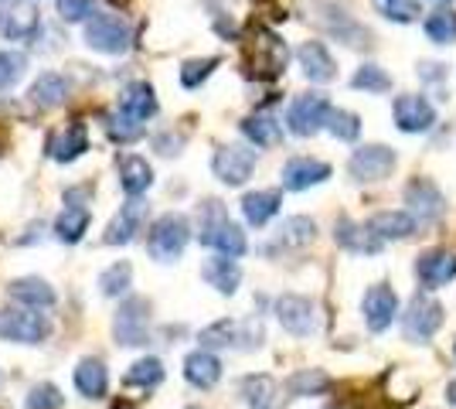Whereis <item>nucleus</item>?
<instances>
[{
	"instance_id": "f257e3e1",
	"label": "nucleus",
	"mask_w": 456,
	"mask_h": 409,
	"mask_svg": "<svg viewBox=\"0 0 456 409\" xmlns=\"http://www.w3.org/2000/svg\"><path fill=\"white\" fill-rule=\"evenodd\" d=\"M201 246L211 249V253L218 256H228V259H242L248 253V239L246 233L232 222L225 215V205L218 201V198H208L205 205H201Z\"/></svg>"
},
{
	"instance_id": "f03ea898",
	"label": "nucleus",
	"mask_w": 456,
	"mask_h": 409,
	"mask_svg": "<svg viewBox=\"0 0 456 409\" xmlns=\"http://www.w3.org/2000/svg\"><path fill=\"white\" fill-rule=\"evenodd\" d=\"M188 242H191L188 215L167 212L151 225V233H147V253L157 263H174V259H181V253L188 249Z\"/></svg>"
},
{
	"instance_id": "7ed1b4c3",
	"label": "nucleus",
	"mask_w": 456,
	"mask_h": 409,
	"mask_svg": "<svg viewBox=\"0 0 456 409\" xmlns=\"http://www.w3.org/2000/svg\"><path fill=\"white\" fill-rule=\"evenodd\" d=\"M82 41L99 55H123L134 41V28L126 18L102 11V14H93L82 24Z\"/></svg>"
},
{
	"instance_id": "20e7f679",
	"label": "nucleus",
	"mask_w": 456,
	"mask_h": 409,
	"mask_svg": "<svg viewBox=\"0 0 456 409\" xmlns=\"http://www.w3.org/2000/svg\"><path fill=\"white\" fill-rule=\"evenodd\" d=\"M198 341H201V348H259L263 341H266V331H263V324L256 321V317H248V321H232V317H222V321H215L208 328H201L198 334Z\"/></svg>"
},
{
	"instance_id": "39448f33",
	"label": "nucleus",
	"mask_w": 456,
	"mask_h": 409,
	"mask_svg": "<svg viewBox=\"0 0 456 409\" xmlns=\"http://www.w3.org/2000/svg\"><path fill=\"white\" fill-rule=\"evenodd\" d=\"M443 321H446L443 304H439L436 297H429V293L422 290L405 304V311H402V331H405V338L412 345H429L436 338L439 328H443Z\"/></svg>"
},
{
	"instance_id": "423d86ee",
	"label": "nucleus",
	"mask_w": 456,
	"mask_h": 409,
	"mask_svg": "<svg viewBox=\"0 0 456 409\" xmlns=\"http://www.w3.org/2000/svg\"><path fill=\"white\" fill-rule=\"evenodd\" d=\"M113 338L123 348H140L151 341V300L126 297L113 317Z\"/></svg>"
},
{
	"instance_id": "0eeeda50",
	"label": "nucleus",
	"mask_w": 456,
	"mask_h": 409,
	"mask_svg": "<svg viewBox=\"0 0 456 409\" xmlns=\"http://www.w3.org/2000/svg\"><path fill=\"white\" fill-rule=\"evenodd\" d=\"M330 99L323 93H304L293 96V102L286 106V130L293 136H314L327 130V117H330Z\"/></svg>"
},
{
	"instance_id": "6e6552de",
	"label": "nucleus",
	"mask_w": 456,
	"mask_h": 409,
	"mask_svg": "<svg viewBox=\"0 0 456 409\" xmlns=\"http://www.w3.org/2000/svg\"><path fill=\"white\" fill-rule=\"evenodd\" d=\"M314 20L321 24L330 38H338L341 45H347V48H358V52H362V48L371 45V31H368L364 24H358L344 7H338L334 0H317V14H314Z\"/></svg>"
},
{
	"instance_id": "1a4fd4ad",
	"label": "nucleus",
	"mask_w": 456,
	"mask_h": 409,
	"mask_svg": "<svg viewBox=\"0 0 456 409\" xmlns=\"http://www.w3.org/2000/svg\"><path fill=\"white\" fill-rule=\"evenodd\" d=\"M273 314L283 324V331L293 334V338H310V334H317V328H321L317 304L310 297H304V293H283V297H276Z\"/></svg>"
},
{
	"instance_id": "9d476101",
	"label": "nucleus",
	"mask_w": 456,
	"mask_h": 409,
	"mask_svg": "<svg viewBox=\"0 0 456 409\" xmlns=\"http://www.w3.org/2000/svg\"><path fill=\"white\" fill-rule=\"evenodd\" d=\"M52 334V324L41 311L31 307H7L0 311V338L14 345H41Z\"/></svg>"
},
{
	"instance_id": "9b49d317",
	"label": "nucleus",
	"mask_w": 456,
	"mask_h": 409,
	"mask_svg": "<svg viewBox=\"0 0 456 409\" xmlns=\"http://www.w3.org/2000/svg\"><path fill=\"white\" fill-rule=\"evenodd\" d=\"M395 164H399V154L388 143H364L347 160V175L358 184H371V181H385L395 171Z\"/></svg>"
},
{
	"instance_id": "f8f14e48",
	"label": "nucleus",
	"mask_w": 456,
	"mask_h": 409,
	"mask_svg": "<svg viewBox=\"0 0 456 409\" xmlns=\"http://www.w3.org/2000/svg\"><path fill=\"white\" fill-rule=\"evenodd\" d=\"M256 171V151L246 143H222L215 157H211V175L218 177L228 188H239L246 184Z\"/></svg>"
},
{
	"instance_id": "ddd939ff",
	"label": "nucleus",
	"mask_w": 456,
	"mask_h": 409,
	"mask_svg": "<svg viewBox=\"0 0 456 409\" xmlns=\"http://www.w3.org/2000/svg\"><path fill=\"white\" fill-rule=\"evenodd\" d=\"M405 212L416 218L419 225H436L446 215V198L429 177H412L405 184Z\"/></svg>"
},
{
	"instance_id": "4468645a",
	"label": "nucleus",
	"mask_w": 456,
	"mask_h": 409,
	"mask_svg": "<svg viewBox=\"0 0 456 409\" xmlns=\"http://www.w3.org/2000/svg\"><path fill=\"white\" fill-rule=\"evenodd\" d=\"M362 314H364L368 331L385 334L395 324V317H399V297H395V290H392L385 280H381V283H371L362 297Z\"/></svg>"
},
{
	"instance_id": "2eb2a0df",
	"label": "nucleus",
	"mask_w": 456,
	"mask_h": 409,
	"mask_svg": "<svg viewBox=\"0 0 456 409\" xmlns=\"http://www.w3.org/2000/svg\"><path fill=\"white\" fill-rule=\"evenodd\" d=\"M392 119L402 134H426L436 127V106L419 93H402L392 102Z\"/></svg>"
},
{
	"instance_id": "dca6fc26",
	"label": "nucleus",
	"mask_w": 456,
	"mask_h": 409,
	"mask_svg": "<svg viewBox=\"0 0 456 409\" xmlns=\"http://www.w3.org/2000/svg\"><path fill=\"white\" fill-rule=\"evenodd\" d=\"M41 28L38 11L28 0H0V38H35Z\"/></svg>"
},
{
	"instance_id": "f3484780",
	"label": "nucleus",
	"mask_w": 456,
	"mask_h": 409,
	"mask_svg": "<svg viewBox=\"0 0 456 409\" xmlns=\"http://www.w3.org/2000/svg\"><path fill=\"white\" fill-rule=\"evenodd\" d=\"M143 218H147V205L140 198H130L126 205H119V212L113 215V222L106 225L102 242L106 246H130L136 235L143 233Z\"/></svg>"
},
{
	"instance_id": "a211bd4d",
	"label": "nucleus",
	"mask_w": 456,
	"mask_h": 409,
	"mask_svg": "<svg viewBox=\"0 0 456 409\" xmlns=\"http://www.w3.org/2000/svg\"><path fill=\"white\" fill-rule=\"evenodd\" d=\"M456 276V253L453 249H426L416 259V280L426 290H439L446 283H453Z\"/></svg>"
},
{
	"instance_id": "6ab92c4d",
	"label": "nucleus",
	"mask_w": 456,
	"mask_h": 409,
	"mask_svg": "<svg viewBox=\"0 0 456 409\" xmlns=\"http://www.w3.org/2000/svg\"><path fill=\"white\" fill-rule=\"evenodd\" d=\"M317 239V222L310 218V215H289L283 225L276 229V235H273V242L269 246H263V253L276 256V253H293V249H304V246H310Z\"/></svg>"
},
{
	"instance_id": "aec40b11",
	"label": "nucleus",
	"mask_w": 456,
	"mask_h": 409,
	"mask_svg": "<svg viewBox=\"0 0 456 409\" xmlns=\"http://www.w3.org/2000/svg\"><path fill=\"white\" fill-rule=\"evenodd\" d=\"M334 175L327 160L317 157H289L283 164V188L286 192H306V188H317L327 177Z\"/></svg>"
},
{
	"instance_id": "412c9836",
	"label": "nucleus",
	"mask_w": 456,
	"mask_h": 409,
	"mask_svg": "<svg viewBox=\"0 0 456 409\" xmlns=\"http://www.w3.org/2000/svg\"><path fill=\"white\" fill-rule=\"evenodd\" d=\"M297 61H300L304 76L310 78V82H317V86H327V82L338 78V61L330 55V48L317 38L304 41V45L297 48Z\"/></svg>"
},
{
	"instance_id": "4be33fe9",
	"label": "nucleus",
	"mask_w": 456,
	"mask_h": 409,
	"mask_svg": "<svg viewBox=\"0 0 456 409\" xmlns=\"http://www.w3.org/2000/svg\"><path fill=\"white\" fill-rule=\"evenodd\" d=\"M334 242L354 256H375L385 246L379 235L368 229V222H354V218H338L334 222Z\"/></svg>"
},
{
	"instance_id": "5701e85b",
	"label": "nucleus",
	"mask_w": 456,
	"mask_h": 409,
	"mask_svg": "<svg viewBox=\"0 0 456 409\" xmlns=\"http://www.w3.org/2000/svg\"><path fill=\"white\" fill-rule=\"evenodd\" d=\"M286 59H289V52H286L283 41L276 38V35H269V31H263L259 41H256V48H252L248 65H252V76L276 78L286 69Z\"/></svg>"
},
{
	"instance_id": "b1692460",
	"label": "nucleus",
	"mask_w": 456,
	"mask_h": 409,
	"mask_svg": "<svg viewBox=\"0 0 456 409\" xmlns=\"http://www.w3.org/2000/svg\"><path fill=\"white\" fill-rule=\"evenodd\" d=\"M7 297L20 304V307H31V311H48V307H55V290H52V283L48 280H41V276H18V280H11L7 283Z\"/></svg>"
},
{
	"instance_id": "393cba45",
	"label": "nucleus",
	"mask_w": 456,
	"mask_h": 409,
	"mask_svg": "<svg viewBox=\"0 0 456 409\" xmlns=\"http://www.w3.org/2000/svg\"><path fill=\"white\" fill-rule=\"evenodd\" d=\"M368 229L379 235L381 242H399V239H412L419 222L405 209H385L368 218Z\"/></svg>"
},
{
	"instance_id": "a878e982",
	"label": "nucleus",
	"mask_w": 456,
	"mask_h": 409,
	"mask_svg": "<svg viewBox=\"0 0 456 409\" xmlns=\"http://www.w3.org/2000/svg\"><path fill=\"white\" fill-rule=\"evenodd\" d=\"M184 379L194 389H215L222 382V358L208 348H198L184 355Z\"/></svg>"
},
{
	"instance_id": "bb28decb",
	"label": "nucleus",
	"mask_w": 456,
	"mask_h": 409,
	"mask_svg": "<svg viewBox=\"0 0 456 409\" xmlns=\"http://www.w3.org/2000/svg\"><path fill=\"white\" fill-rule=\"evenodd\" d=\"M116 175H119V188L130 198L147 195L153 184V168L147 164V157H140V154L119 157V160H116Z\"/></svg>"
},
{
	"instance_id": "cd10ccee",
	"label": "nucleus",
	"mask_w": 456,
	"mask_h": 409,
	"mask_svg": "<svg viewBox=\"0 0 456 409\" xmlns=\"http://www.w3.org/2000/svg\"><path fill=\"white\" fill-rule=\"evenodd\" d=\"M157 93H153L151 82H130V86H123V93H119V113L123 117L136 119V123H143V119L157 117Z\"/></svg>"
},
{
	"instance_id": "c85d7f7f",
	"label": "nucleus",
	"mask_w": 456,
	"mask_h": 409,
	"mask_svg": "<svg viewBox=\"0 0 456 409\" xmlns=\"http://www.w3.org/2000/svg\"><path fill=\"white\" fill-rule=\"evenodd\" d=\"M201 276L222 297H232V293L239 290V283H242V266L235 259H228V256H211V259H205V266H201Z\"/></svg>"
},
{
	"instance_id": "c756f323",
	"label": "nucleus",
	"mask_w": 456,
	"mask_h": 409,
	"mask_svg": "<svg viewBox=\"0 0 456 409\" xmlns=\"http://www.w3.org/2000/svg\"><path fill=\"white\" fill-rule=\"evenodd\" d=\"M72 382H76L78 396H86V399H106V392H110V372L106 365L99 362V358H82L72 372Z\"/></svg>"
},
{
	"instance_id": "7c9ffc66",
	"label": "nucleus",
	"mask_w": 456,
	"mask_h": 409,
	"mask_svg": "<svg viewBox=\"0 0 456 409\" xmlns=\"http://www.w3.org/2000/svg\"><path fill=\"white\" fill-rule=\"evenodd\" d=\"M89 151V134H86V123H69L61 134L52 136L48 143V154L55 157L58 164H72L78 157Z\"/></svg>"
},
{
	"instance_id": "2f4dec72",
	"label": "nucleus",
	"mask_w": 456,
	"mask_h": 409,
	"mask_svg": "<svg viewBox=\"0 0 456 409\" xmlns=\"http://www.w3.org/2000/svg\"><path fill=\"white\" fill-rule=\"evenodd\" d=\"M280 205H283V195L276 192V188H263V192H248L242 198V215H246L248 225H256V229H263L269 225L276 212H280Z\"/></svg>"
},
{
	"instance_id": "473e14b6",
	"label": "nucleus",
	"mask_w": 456,
	"mask_h": 409,
	"mask_svg": "<svg viewBox=\"0 0 456 409\" xmlns=\"http://www.w3.org/2000/svg\"><path fill=\"white\" fill-rule=\"evenodd\" d=\"M69 78L58 76V72H41L35 82H31V89H28V99L41 106V110H52V106H61L65 99H69Z\"/></svg>"
},
{
	"instance_id": "72a5a7b5",
	"label": "nucleus",
	"mask_w": 456,
	"mask_h": 409,
	"mask_svg": "<svg viewBox=\"0 0 456 409\" xmlns=\"http://www.w3.org/2000/svg\"><path fill=\"white\" fill-rule=\"evenodd\" d=\"M89 225H93V212L86 205H65L55 218V239L65 246H76L82 242V235L89 233Z\"/></svg>"
},
{
	"instance_id": "f704fd0d",
	"label": "nucleus",
	"mask_w": 456,
	"mask_h": 409,
	"mask_svg": "<svg viewBox=\"0 0 456 409\" xmlns=\"http://www.w3.org/2000/svg\"><path fill=\"white\" fill-rule=\"evenodd\" d=\"M239 396L248 409H276V396H280V386L273 375H246L239 382Z\"/></svg>"
},
{
	"instance_id": "c9c22d12",
	"label": "nucleus",
	"mask_w": 456,
	"mask_h": 409,
	"mask_svg": "<svg viewBox=\"0 0 456 409\" xmlns=\"http://www.w3.org/2000/svg\"><path fill=\"white\" fill-rule=\"evenodd\" d=\"M334 386V379L323 369H297L286 379V392L293 399H310V396H323V392Z\"/></svg>"
},
{
	"instance_id": "e433bc0d",
	"label": "nucleus",
	"mask_w": 456,
	"mask_h": 409,
	"mask_svg": "<svg viewBox=\"0 0 456 409\" xmlns=\"http://www.w3.org/2000/svg\"><path fill=\"white\" fill-rule=\"evenodd\" d=\"M242 136H246L252 147H276L283 140V127L269 113H256V117L242 119Z\"/></svg>"
},
{
	"instance_id": "4c0bfd02",
	"label": "nucleus",
	"mask_w": 456,
	"mask_h": 409,
	"mask_svg": "<svg viewBox=\"0 0 456 409\" xmlns=\"http://www.w3.org/2000/svg\"><path fill=\"white\" fill-rule=\"evenodd\" d=\"M130 287H134V266L126 259H119V263L99 273V293L102 297H126Z\"/></svg>"
},
{
	"instance_id": "58836bf2",
	"label": "nucleus",
	"mask_w": 456,
	"mask_h": 409,
	"mask_svg": "<svg viewBox=\"0 0 456 409\" xmlns=\"http://www.w3.org/2000/svg\"><path fill=\"white\" fill-rule=\"evenodd\" d=\"M123 382H126V386H136V389H157V386L164 382V362L147 355V358H140V362L130 365V372L123 375Z\"/></svg>"
},
{
	"instance_id": "ea45409f",
	"label": "nucleus",
	"mask_w": 456,
	"mask_h": 409,
	"mask_svg": "<svg viewBox=\"0 0 456 409\" xmlns=\"http://www.w3.org/2000/svg\"><path fill=\"white\" fill-rule=\"evenodd\" d=\"M422 31L433 45H456V11H450V7L433 11L422 20Z\"/></svg>"
},
{
	"instance_id": "a19ab883",
	"label": "nucleus",
	"mask_w": 456,
	"mask_h": 409,
	"mask_svg": "<svg viewBox=\"0 0 456 409\" xmlns=\"http://www.w3.org/2000/svg\"><path fill=\"white\" fill-rule=\"evenodd\" d=\"M351 89H362V93H371V96H379V93H388L392 89V76L381 69V65H362L354 76H351Z\"/></svg>"
},
{
	"instance_id": "79ce46f5",
	"label": "nucleus",
	"mask_w": 456,
	"mask_h": 409,
	"mask_svg": "<svg viewBox=\"0 0 456 409\" xmlns=\"http://www.w3.org/2000/svg\"><path fill=\"white\" fill-rule=\"evenodd\" d=\"M327 130H330V136L344 140V143H354V140L362 136V117L351 113V110H330Z\"/></svg>"
},
{
	"instance_id": "37998d69",
	"label": "nucleus",
	"mask_w": 456,
	"mask_h": 409,
	"mask_svg": "<svg viewBox=\"0 0 456 409\" xmlns=\"http://www.w3.org/2000/svg\"><path fill=\"white\" fill-rule=\"evenodd\" d=\"M24 69H28V55L24 52H0V93L18 86Z\"/></svg>"
},
{
	"instance_id": "c03bdc74",
	"label": "nucleus",
	"mask_w": 456,
	"mask_h": 409,
	"mask_svg": "<svg viewBox=\"0 0 456 409\" xmlns=\"http://www.w3.org/2000/svg\"><path fill=\"white\" fill-rule=\"evenodd\" d=\"M218 65H222V59H188L181 65V86L184 89H198Z\"/></svg>"
},
{
	"instance_id": "a18cd8bd",
	"label": "nucleus",
	"mask_w": 456,
	"mask_h": 409,
	"mask_svg": "<svg viewBox=\"0 0 456 409\" xmlns=\"http://www.w3.org/2000/svg\"><path fill=\"white\" fill-rule=\"evenodd\" d=\"M379 14L395 24H412L419 18V4L416 0H379Z\"/></svg>"
},
{
	"instance_id": "49530a36",
	"label": "nucleus",
	"mask_w": 456,
	"mask_h": 409,
	"mask_svg": "<svg viewBox=\"0 0 456 409\" xmlns=\"http://www.w3.org/2000/svg\"><path fill=\"white\" fill-rule=\"evenodd\" d=\"M65 406V396L52 382H38L35 389L28 392V409H61Z\"/></svg>"
},
{
	"instance_id": "de8ad7c7",
	"label": "nucleus",
	"mask_w": 456,
	"mask_h": 409,
	"mask_svg": "<svg viewBox=\"0 0 456 409\" xmlns=\"http://www.w3.org/2000/svg\"><path fill=\"white\" fill-rule=\"evenodd\" d=\"M106 134L113 136V140H119V143H130V140H136V136L143 134V127L136 119L123 117V113H113V117H106Z\"/></svg>"
},
{
	"instance_id": "09e8293b",
	"label": "nucleus",
	"mask_w": 456,
	"mask_h": 409,
	"mask_svg": "<svg viewBox=\"0 0 456 409\" xmlns=\"http://www.w3.org/2000/svg\"><path fill=\"white\" fill-rule=\"evenodd\" d=\"M95 14V0H58V18L69 24H86Z\"/></svg>"
},
{
	"instance_id": "8fccbe9b",
	"label": "nucleus",
	"mask_w": 456,
	"mask_h": 409,
	"mask_svg": "<svg viewBox=\"0 0 456 409\" xmlns=\"http://www.w3.org/2000/svg\"><path fill=\"white\" fill-rule=\"evenodd\" d=\"M181 143H184V140H181V136H171V134H164V136H157V140H153V147H157L164 157L181 154Z\"/></svg>"
},
{
	"instance_id": "3c124183",
	"label": "nucleus",
	"mask_w": 456,
	"mask_h": 409,
	"mask_svg": "<svg viewBox=\"0 0 456 409\" xmlns=\"http://www.w3.org/2000/svg\"><path fill=\"white\" fill-rule=\"evenodd\" d=\"M446 403H450V406H456V382H450V386H446Z\"/></svg>"
},
{
	"instance_id": "603ef678",
	"label": "nucleus",
	"mask_w": 456,
	"mask_h": 409,
	"mask_svg": "<svg viewBox=\"0 0 456 409\" xmlns=\"http://www.w3.org/2000/svg\"><path fill=\"white\" fill-rule=\"evenodd\" d=\"M323 409H338V406H323Z\"/></svg>"
},
{
	"instance_id": "864d4df0",
	"label": "nucleus",
	"mask_w": 456,
	"mask_h": 409,
	"mask_svg": "<svg viewBox=\"0 0 456 409\" xmlns=\"http://www.w3.org/2000/svg\"><path fill=\"white\" fill-rule=\"evenodd\" d=\"M188 409H201V406H188Z\"/></svg>"
},
{
	"instance_id": "5fc2aeb1",
	"label": "nucleus",
	"mask_w": 456,
	"mask_h": 409,
	"mask_svg": "<svg viewBox=\"0 0 456 409\" xmlns=\"http://www.w3.org/2000/svg\"><path fill=\"white\" fill-rule=\"evenodd\" d=\"M453 355H456V345H453Z\"/></svg>"
},
{
	"instance_id": "6e6d98bb",
	"label": "nucleus",
	"mask_w": 456,
	"mask_h": 409,
	"mask_svg": "<svg viewBox=\"0 0 456 409\" xmlns=\"http://www.w3.org/2000/svg\"><path fill=\"white\" fill-rule=\"evenodd\" d=\"M439 4H446V0H439Z\"/></svg>"
}]
</instances>
